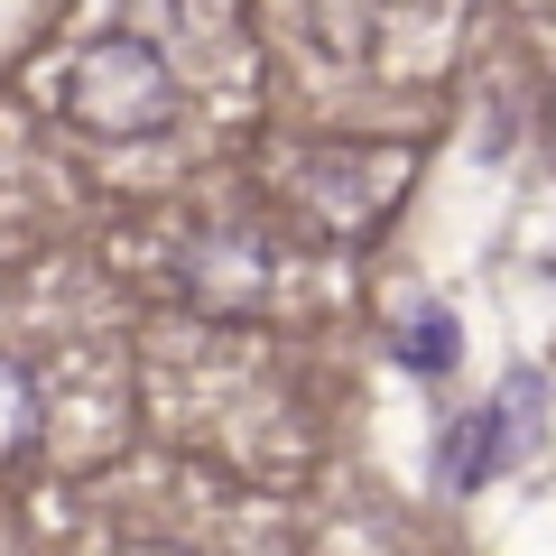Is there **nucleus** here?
<instances>
[{"instance_id":"nucleus-2","label":"nucleus","mask_w":556,"mask_h":556,"mask_svg":"<svg viewBox=\"0 0 556 556\" xmlns=\"http://www.w3.org/2000/svg\"><path fill=\"white\" fill-rule=\"evenodd\" d=\"M28 437H38V399H28V371H10V362H0V455H28Z\"/></svg>"},{"instance_id":"nucleus-3","label":"nucleus","mask_w":556,"mask_h":556,"mask_svg":"<svg viewBox=\"0 0 556 556\" xmlns=\"http://www.w3.org/2000/svg\"><path fill=\"white\" fill-rule=\"evenodd\" d=\"M399 353H408L417 371H455V353H464V343H455V316H417Z\"/></svg>"},{"instance_id":"nucleus-4","label":"nucleus","mask_w":556,"mask_h":556,"mask_svg":"<svg viewBox=\"0 0 556 556\" xmlns=\"http://www.w3.org/2000/svg\"><path fill=\"white\" fill-rule=\"evenodd\" d=\"M130 556H177V547H130Z\"/></svg>"},{"instance_id":"nucleus-1","label":"nucleus","mask_w":556,"mask_h":556,"mask_svg":"<svg viewBox=\"0 0 556 556\" xmlns=\"http://www.w3.org/2000/svg\"><path fill=\"white\" fill-rule=\"evenodd\" d=\"M56 112L75 130H93V139H139V130H167L177 84H167V65H159L149 38H93L56 75Z\"/></svg>"}]
</instances>
